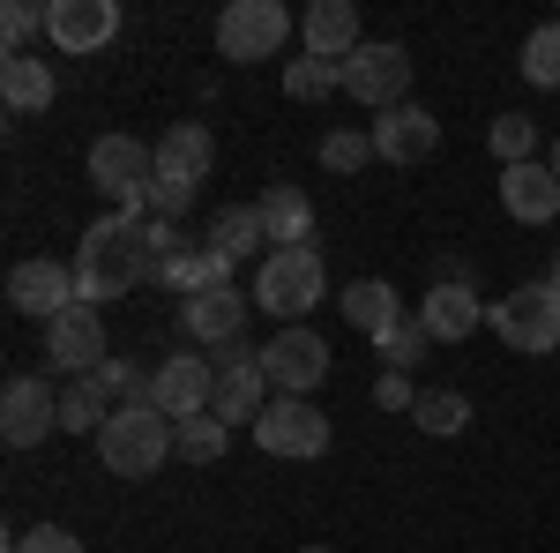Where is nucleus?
<instances>
[{"label":"nucleus","mask_w":560,"mask_h":553,"mask_svg":"<svg viewBox=\"0 0 560 553\" xmlns=\"http://www.w3.org/2000/svg\"><path fill=\"white\" fill-rule=\"evenodd\" d=\"M142 224L150 217H120V210H105L97 224H90L83 240H75V299L83 307H113V299H128L142 277H150V247H142Z\"/></svg>","instance_id":"1"},{"label":"nucleus","mask_w":560,"mask_h":553,"mask_svg":"<svg viewBox=\"0 0 560 553\" xmlns=\"http://www.w3.org/2000/svg\"><path fill=\"white\" fill-rule=\"evenodd\" d=\"M173 434L179 426L158 404H113V419L97 426V457H105L113 479H150V471H165V457H173Z\"/></svg>","instance_id":"2"},{"label":"nucleus","mask_w":560,"mask_h":553,"mask_svg":"<svg viewBox=\"0 0 560 553\" xmlns=\"http://www.w3.org/2000/svg\"><path fill=\"white\" fill-rule=\"evenodd\" d=\"M486 322H493V337L509 344V352L546 359V352H560V285L553 277H523L509 299L486 307Z\"/></svg>","instance_id":"3"},{"label":"nucleus","mask_w":560,"mask_h":553,"mask_svg":"<svg viewBox=\"0 0 560 553\" xmlns=\"http://www.w3.org/2000/svg\"><path fill=\"white\" fill-rule=\"evenodd\" d=\"M150 180H158V150L135 135H97L90 142V187L120 217H150Z\"/></svg>","instance_id":"4"},{"label":"nucleus","mask_w":560,"mask_h":553,"mask_svg":"<svg viewBox=\"0 0 560 553\" xmlns=\"http://www.w3.org/2000/svg\"><path fill=\"white\" fill-rule=\"evenodd\" d=\"M329 299V269H322V247H284V255H261L255 277V307H269L284 330L306 322L314 307Z\"/></svg>","instance_id":"5"},{"label":"nucleus","mask_w":560,"mask_h":553,"mask_svg":"<svg viewBox=\"0 0 560 553\" xmlns=\"http://www.w3.org/2000/svg\"><path fill=\"white\" fill-rule=\"evenodd\" d=\"M292 38V15H284V0H224V15H217V53L224 60H277Z\"/></svg>","instance_id":"6"},{"label":"nucleus","mask_w":560,"mask_h":553,"mask_svg":"<svg viewBox=\"0 0 560 553\" xmlns=\"http://www.w3.org/2000/svg\"><path fill=\"white\" fill-rule=\"evenodd\" d=\"M8 307L31 314V322H60L68 307H83V299H75V262H60V255L15 262V269H8Z\"/></svg>","instance_id":"7"},{"label":"nucleus","mask_w":560,"mask_h":553,"mask_svg":"<svg viewBox=\"0 0 560 553\" xmlns=\"http://www.w3.org/2000/svg\"><path fill=\"white\" fill-rule=\"evenodd\" d=\"M404 90H411V53H404V45L366 38L345 60V97H359V105L388 113V105H404Z\"/></svg>","instance_id":"8"},{"label":"nucleus","mask_w":560,"mask_h":553,"mask_svg":"<svg viewBox=\"0 0 560 553\" xmlns=\"http://www.w3.org/2000/svg\"><path fill=\"white\" fill-rule=\"evenodd\" d=\"M269 396H277V389H269V375H261V352L247 337L224 344V359H217V404H210V412L224 426H240V419L255 426L261 412H269Z\"/></svg>","instance_id":"9"},{"label":"nucleus","mask_w":560,"mask_h":553,"mask_svg":"<svg viewBox=\"0 0 560 553\" xmlns=\"http://www.w3.org/2000/svg\"><path fill=\"white\" fill-rule=\"evenodd\" d=\"M45 38L68 60L105 53V45L120 38V0H45Z\"/></svg>","instance_id":"10"},{"label":"nucleus","mask_w":560,"mask_h":553,"mask_svg":"<svg viewBox=\"0 0 560 553\" xmlns=\"http://www.w3.org/2000/svg\"><path fill=\"white\" fill-rule=\"evenodd\" d=\"M150 375H158V382H150V404H158L173 426L179 419H202V412L217 404V367H210V359H195V352H165Z\"/></svg>","instance_id":"11"},{"label":"nucleus","mask_w":560,"mask_h":553,"mask_svg":"<svg viewBox=\"0 0 560 553\" xmlns=\"http://www.w3.org/2000/svg\"><path fill=\"white\" fill-rule=\"evenodd\" d=\"M45 367L68 375V382H90L105 367V314L97 307H68L60 322H45Z\"/></svg>","instance_id":"12"},{"label":"nucleus","mask_w":560,"mask_h":553,"mask_svg":"<svg viewBox=\"0 0 560 553\" xmlns=\"http://www.w3.org/2000/svg\"><path fill=\"white\" fill-rule=\"evenodd\" d=\"M255 441L269 457H322L329 449V412H314L306 396H269V412L255 419Z\"/></svg>","instance_id":"13"},{"label":"nucleus","mask_w":560,"mask_h":553,"mask_svg":"<svg viewBox=\"0 0 560 553\" xmlns=\"http://www.w3.org/2000/svg\"><path fill=\"white\" fill-rule=\"evenodd\" d=\"M261 375H269L277 396H306V389L329 375V344L314 337L306 322H292V330H277V337L261 344Z\"/></svg>","instance_id":"14"},{"label":"nucleus","mask_w":560,"mask_h":553,"mask_svg":"<svg viewBox=\"0 0 560 553\" xmlns=\"http://www.w3.org/2000/svg\"><path fill=\"white\" fill-rule=\"evenodd\" d=\"M45 434H60V396L45 389V375H15L0 389V441L8 449H38Z\"/></svg>","instance_id":"15"},{"label":"nucleus","mask_w":560,"mask_h":553,"mask_svg":"<svg viewBox=\"0 0 560 553\" xmlns=\"http://www.w3.org/2000/svg\"><path fill=\"white\" fill-rule=\"evenodd\" d=\"M366 135H374V158H388V165H419V158L441 150V120H433L427 105H411V97H404V105H388Z\"/></svg>","instance_id":"16"},{"label":"nucleus","mask_w":560,"mask_h":553,"mask_svg":"<svg viewBox=\"0 0 560 553\" xmlns=\"http://www.w3.org/2000/svg\"><path fill=\"white\" fill-rule=\"evenodd\" d=\"M247 307H255V299H240L232 285H224V292L179 299V322H187L195 344H217V352H224V344H240V330H247Z\"/></svg>","instance_id":"17"},{"label":"nucleus","mask_w":560,"mask_h":553,"mask_svg":"<svg viewBox=\"0 0 560 553\" xmlns=\"http://www.w3.org/2000/svg\"><path fill=\"white\" fill-rule=\"evenodd\" d=\"M501 210L516 217V224H553V217H560L553 165H509V172H501Z\"/></svg>","instance_id":"18"},{"label":"nucleus","mask_w":560,"mask_h":553,"mask_svg":"<svg viewBox=\"0 0 560 553\" xmlns=\"http://www.w3.org/2000/svg\"><path fill=\"white\" fill-rule=\"evenodd\" d=\"M300 38H306V53H314V60H351V53H359V8H351V0H314V8H306L300 15Z\"/></svg>","instance_id":"19"},{"label":"nucleus","mask_w":560,"mask_h":553,"mask_svg":"<svg viewBox=\"0 0 560 553\" xmlns=\"http://www.w3.org/2000/svg\"><path fill=\"white\" fill-rule=\"evenodd\" d=\"M419 322H427V337L433 344H464L486 322V307L471 299V285H456V277H441L427 299H419Z\"/></svg>","instance_id":"20"},{"label":"nucleus","mask_w":560,"mask_h":553,"mask_svg":"<svg viewBox=\"0 0 560 553\" xmlns=\"http://www.w3.org/2000/svg\"><path fill=\"white\" fill-rule=\"evenodd\" d=\"M217 165V142L202 120H179V128H165V142H158V180H179V187H202Z\"/></svg>","instance_id":"21"},{"label":"nucleus","mask_w":560,"mask_h":553,"mask_svg":"<svg viewBox=\"0 0 560 553\" xmlns=\"http://www.w3.org/2000/svg\"><path fill=\"white\" fill-rule=\"evenodd\" d=\"M255 210H261V224H269V255H284V247H314V203H306L292 180H277Z\"/></svg>","instance_id":"22"},{"label":"nucleus","mask_w":560,"mask_h":553,"mask_svg":"<svg viewBox=\"0 0 560 553\" xmlns=\"http://www.w3.org/2000/svg\"><path fill=\"white\" fill-rule=\"evenodd\" d=\"M52 97H60V76L45 68L38 53H8L0 60V105L8 113H45Z\"/></svg>","instance_id":"23"},{"label":"nucleus","mask_w":560,"mask_h":553,"mask_svg":"<svg viewBox=\"0 0 560 553\" xmlns=\"http://www.w3.org/2000/svg\"><path fill=\"white\" fill-rule=\"evenodd\" d=\"M345 322H351V330H366V337H388V330L404 322L396 285H382V277H351V285H345Z\"/></svg>","instance_id":"24"},{"label":"nucleus","mask_w":560,"mask_h":553,"mask_svg":"<svg viewBox=\"0 0 560 553\" xmlns=\"http://www.w3.org/2000/svg\"><path fill=\"white\" fill-rule=\"evenodd\" d=\"M210 247H217V255H232V262L261 255V247H269V224H261V210H255V203H232V210H217Z\"/></svg>","instance_id":"25"},{"label":"nucleus","mask_w":560,"mask_h":553,"mask_svg":"<svg viewBox=\"0 0 560 553\" xmlns=\"http://www.w3.org/2000/svg\"><path fill=\"white\" fill-rule=\"evenodd\" d=\"M224 449H232V426L217 419V412H202V419H179L173 457H187V464H217Z\"/></svg>","instance_id":"26"},{"label":"nucleus","mask_w":560,"mask_h":553,"mask_svg":"<svg viewBox=\"0 0 560 553\" xmlns=\"http://www.w3.org/2000/svg\"><path fill=\"white\" fill-rule=\"evenodd\" d=\"M329 90H345V60H284V97H300V105H314V97H329Z\"/></svg>","instance_id":"27"},{"label":"nucleus","mask_w":560,"mask_h":553,"mask_svg":"<svg viewBox=\"0 0 560 553\" xmlns=\"http://www.w3.org/2000/svg\"><path fill=\"white\" fill-rule=\"evenodd\" d=\"M427 322H419V314H404V322H396V330H388V337H374V352H382V367L388 375H411V367H419V359H427Z\"/></svg>","instance_id":"28"},{"label":"nucleus","mask_w":560,"mask_h":553,"mask_svg":"<svg viewBox=\"0 0 560 553\" xmlns=\"http://www.w3.org/2000/svg\"><path fill=\"white\" fill-rule=\"evenodd\" d=\"M105 419H113V412H105V389L97 382H68L60 389V434H97Z\"/></svg>","instance_id":"29"},{"label":"nucleus","mask_w":560,"mask_h":553,"mask_svg":"<svg viewBox=\"0 0 560 553\" xmlns=\"http://www.w3.org/2000/svg\"><path fill=\"white\" fill-rule=\"evenodd\" d=\"M523 83L560 90V23H538V31L523 38Z\"/></svg>","instance_id":"30"},{"label":"nucleus","mask_w":560,"mask_h":553,"mask_svg":"<svg viewBox=\"0 0 560 553\" xmlns=\"http://www.w3.org/2000/svg\"><path fill=\"white\" fill-rule=\"evenodd\" d=\"M493 158H501V172L509 165H538V120L501 113V120H493Z\"/></svg>","instance_id":"31"},{"label":"nucleus","mask_w":560,"mask_h":553,"mask_svg":"<svg viewBox=\"0 0 560 553\" xmlns=\"http://www.w3.org/2000/svg\"><path fill=\"white\" fill-rule=\"evenodd\" d=\"M411 419L427 426V434H464V426H471V404H464L456 389H427V396L411 404Z\"/></svg>","instance_id":"32"},{"label":"nucleus","mask_w":560,"mask_h":553,"mask_svg":"<svg viewBox=\"0 0 560 553\" xmlns=\"http://www.w3.org/2000/svg\"><path fill=\"white\" fill-rule=\"evenodd\" d=\"M90 382L105 389V396H113V404H150V382H158V375H142V367H135V359H105V367H97V375H90Z\"/></svg>","instance_id":"33"},{"label":"nucleus","mask_w":560,"mask_h":553,"mask_svg":"<svg viewBox=\"0 0 560 553\" xmlns=\"http://www.w3.org/2000/svg\"><path fill=\"white\" fill-rule=\"evenodd\" d=\"M38 31H45V8H38V0H8V8H0V45H8V53H23Z\"/></svg>","instance_id":"34"},{"label":"nucleus","mask_w":560,"mask_h":553,"mask_svg":"<svg viewBox=\"0 0 560 553\" xmlns=\"http://www.w3.org/2000/svg\"><path fill=\"white\" fill-rule=\"evenodd\" d=\"M366 158H374V135H351V128L322 135V165H329V172H359Z\"/></svg>","instance_id":"35"},{"label":"nucleus","mask_w":560,"mask_h":553,"mask_svg":"<svg viewBox=\"0 0 560 553\" xmlns=\"http://www.w3.org/2000/svg\"><path fill=\"white\" fill-rule=\"evenodd\" d=\"M8 553H83V539H75V531H60V523H38V531H15Z\"/></svg>","instance_id":"36"},{"label":"nucleus","mask_w":560,"mask_h":553,"mask_svg":"<svg viewBox=\"0 0 560 553\" xmlns=\"http://www.w3.org/2000/svg\"><path fill=\"white\" fill-rule=\"evenodd\" d=\"M374 396H382L388 412H411V404H419V396H411V382H404V375H382V389H374Z\"/></svg>","instance_id":"37"},{"label":"nucleus","mask_w":560,"mask_h":553,"mask_svg":"<svg viewBox=\"0 0 560 553\" xmlns=\"http://www.w3.org/2000/svg\"><path fill=\"white\" fill-rule=\"evenodd\" d=\"M546 165H553V180H560V135H553V158H546Z\"/></svg>","instance_id":"38"},{"label":"nucleus","mask_w":560,"mask_h":553,"mask_svg":"<svg viewBox=\"0 0 560 553\" xmlns=\"http://www.w3.org/2000/svg\"><path fill=\"white\" fill-rule=\"evenodd\" d=\"M553 285H560V255H553Z\"/></svg>","instance_id":"39"},{"label":"nucleus","mask_w":560,"mask_h":553,"mask_svg":"<svg viewBox=\"0 0 560 553\" xmlns=\"http://www.w3.org/2000/svg\"><path fill=\"white\" fill-rule=\"evenodd\" d=\"M300 553H329V546H300Z\"/></svg>","instance_id":"40"}]
</instances>
